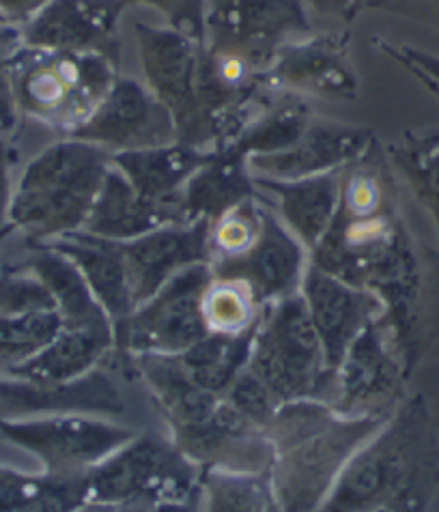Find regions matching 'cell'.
<instances>
[{"label": "cell", "instance_id": "6da1fadb", "mask_svg": "<svg viewBox=\"0 0 439 512\" xmlns=\"http://www.w3.org/2000/svg\"><path fill=\"white\" fill-rule=\"evenodd\" d=\"M390 162L379 140L341 170V203L310 263L373 293L399 332H409L418 297V263L396 218Z\"/></svg>", "mask_w": 439, "mask_h": 512}, {"label": "cell", "instance_id": "7a4b0ae2", "mask_svg": "<svg viewBox=\"0 0 439 512\" xmlns=\"http://www.w3.org/2000/svg\"><path fill=\"white\" fill-rule=\"evenodd\" d=\"M386 416L347 418L315 401L282 405L269 424L274 446L269 489L280 512H315L362 444L373 437Z\"/></svg>", "mask_w": 439, "mask_h": 512}, {"label": "cell", "instance_id": "3957f363", "mask_svg": "<svg viewBox=\"0 0 439 512\" xmlns=\"http://www.w3.org/2000/svg\"><path fill=\"white\" fill-rule=\"evenodd\" d=\"M435 469V439L416 401L353 454L321 512H418L435 482Z\"/></svg>", "mask_w": 439, "mask_h": 512}, {"label": "cell", "instance_id": "277c9868", "mask_svg": "<svg viewBox=\"0 0 439 512\" xmlns=\"http://www.w3.org/2000/svg\"><path fill=\"white\" fill-rule=\"evenodd\" d=\"M110 151L93 142L61 138L24 168L11 192L9 226L31 244L82 231L112 168Z\"/></svg>", "mask_w": 439, "mask_h": 512}, {"label": "cell", "instance_id": "5b68a950", "mask_svg": "<svg viewBox=\"0 0 439 512\" xmlns=\"http://www.w3.org/2000/svg\"><path fill=\"white\" fill-rule=\"evenodd\" d=\"M117 67L97 54H69L22 44L9 59V80L20 117L72 136L106 97Z\"/></svg>", "mask_w": 439, "mask_h": 512}, {"label": "cell", "instance_id": "8992f818", "mask_svg": "<svg viewBox=\"0 0 439 512\" xmlns=\"http://www.w3.org/2000/svg\"><path fill=\"white\" fill-rule=\"evenodd\" d=\"M248 368L285 405L313 401L328 386L332 377L302 293L261 308Z\"/></svg>", "mask_w": 439, "mask_h": 512}, {"label": "cell", "instance_id": "52a82bcc", "mask_svg": "<svg viewBox=\"0 0 439 512\" xmlns=\"http://www.w3.org/2000/svg\"><path fill=\"white\" fill-rule=\"evenodd\" d=\"M196 491V465L160 435L134 437L89 472L93 504L158 506L186 502Z\"/></svg>", "mask_w": 439, "mask_h": 512}, {"label": "cell", "instance_id": "ba28073f", "mask_svg": "<svg viewBox=\"0 0 439 512\" xmlns=\"http://www.w3.org/2000/svg\"><path fill=\"white\" fill-rule=\"evenodd\" d=\"M310 28L304 0H207L203 48L265 74L280 48Z\"/></svg>", "mask_w": 439, "mask_h": 512}, {"label": "cell", "instance_id": "9c48e42d", "mask_svg": "<svg viewBox=\"0 0 439 512\" xmlns=\"http://www.w3.org/2000/svg\"><path fill=\"white\" fill-rule=\"evenodd\" d=\"M138 54L147 87L171 112L177 142L198 149H214L216 134L211 127L198 91L201 50L192 37L173 31L171 26L134 24Z\"/></svg>", "mask_w": 439, "mask_h": 512}, {"label": "cell", "instance_id": "30bf717a", "mask_svg": "<svg viewBox=\"0 0 439 512\" xmlns=\"http://www.w3.org/2000/svg\"><path fill=\"white\" fill-rule=\"evenodd\" d=\"M214 274L209 265H192L168 280L149 302L138 306L115 330V347L123 353L179 355L209 336L203 300Z\"/></svg>", "mask_w": 439, "mask_h": 512}, {"label": "cell", "instance_id": "8fae6325", "mask_svg": "<svg viewBox=\"0 0 439 512\" xmlns=\"http://www.w3.org/2000/svg\"><path fill=\"white\" fill-rule=\"evenodd\" d=\"M0 437L31 452L46 474H87L136 437L123 426L89 414H50L41 418H0Z\"/></svg>", "mask_w": 439, "mask_h": 512}, {"label": "cell", "instance_id": "7c38bea8", "mask_svg": "<svg viewBox=\"0 0 439 512\" xmlns=\"http://www.w3.org/2000/svg\"><path fill=\"white\" fill-rule=\"evenodd\" d=\"M261 198V196H259ZM218 280L242 282L261 308L300 293L306 274V248L261 198V226L248 250L209 263Z\"/></svg>", "mask_w": 439, "mask_h": 512}, {"label": "cell", "instance_id": "4fadbf2b", "mask_svg": "<svg viewBox=\"0 0 439 512\" xmlns=\"http://www.w3.org/2000/svg\"><path fill=\"white\" fill-rule=\"evenodd\" d=\"M69 138L119 153L171 145L177 142V132L171 112L147 84L117 76L93 115Z\"/></svg>", "mask_w": 439, "mask_h": 512}, {"label": "cell", "instance_id": "5bb4252c", "mask_svg": "<svg viewBox=\"0 0 439 512\" xmlns=\"http://www.w3.org/2000/svg\"><path fill=\"white\" fill-rule=\"evenodd\" d=\"M265 84L272 93L353 102L360 95V78L351 63V35L334 31L289 41L265 71Z\"/></svg>", "mask_w": 439, "mask_h": 512}, {"label": "cell", "instance_id": "9a60e30c", "mask_svg": "<svg viewBox=\"0 0 439 512\" xmlns=\"http://www.w3.org/2000/svg\"><path fill=\"white\" fill-rule=\"evenodd\" d=\"M125 9L121 0H52L20 28L22 41L69 54H97L119 67V22Z\"/></svg>", "mask_w": 439, "mask_h": 512}, {"label": "cell", "instance_id": "2e32d148", "mask_svg": "<svg viewBox=\"0 0 439 512\" xmlns=\"http://www.w3.org/2000/svg\"><path fill=\"white\" fill-rule=\"evenodd\" d=\"M211 222L168 224L132 241H117L123 254L134 310L192 265L211 263Z\"/></svg>", "mask_w": 439, "mask_h": 512}, {"label": "cell", "instance_id": "e0dca14e", "mask_svg": "<svg viewBox=\"0 0 439 512\" xmlns=\"http://www.w3.org/2000/svg\"><path fill=\"white\" fill-rule=\"evenodd\" d=\"M300 293L319 334L325 366L334 377L353 340L368 323L384 315V306L373 293L323 272L310 261Z\"/></svg>", "mask_w": 439, "mask_h": 512}, {"label": "cell", "instance_id": "ac0fdd59", "mask_svg": "<svg viewBox=\"0 0 439 512\" xmlns=\"http://www.w3.org/2000/svg\"><path fill=\"white\" fill-rule=\"evenodd\" d=\"M377 136L364 125L313 119L302 138L287 151L254 155L248 166L254 177L295 181L336 173L373 149Z\"/></svg>", "mask_w": 439, "mask_h": 512}, {"label": "cell", "instance_id": "d6986e66", "mask_svg": "<svg viewBox=\"0 0 439 512\" xmlns=\"http://www.w3.org/2000/svg\"><path fill=\"white\" fill-rule=\"evenodd\" d=\"M338 403L336 411L347 418L379 416L392 392L396 390V362L388 351L381 317L368 323L347 349L341 366L336 368Z\"/></svg>", "mask_w": 439, "mask_h": 512}, {"label": "cell", "instance_id": "ffe728a7", "mask_svg": "<svg viewBox=\"0 0 439 512\" xmlns=\"http://www.w3.org/2000/svg\"><path fill=\"white\" fill-rule=\"evenodd\" d=\"M183 222L188 220L179 201L158 203L145 198L112 166L82 231L110 241H132L162 226Z\"/></svg>", "mask_w": 439, "mask_h": 512}, {"label": "cell", "instance_id": "44dd1931", "mask_svg": "<svg viewBox=\"0 0 439 512\" xmlns=\"http://www.w3.org/2000/svg\"><path fill=\"white\" fill-rule=\"evenodd\" d=\"M31 246H46L67 256L80 269L84 280H87L97 302L102 304L106 315L110 317L112 327L119 325L134 312L130 280H127L125 261L117 241L76 231L59 239L46 241V244Z\"/></svg>", "mask_w": 439, "mask_h": 512}, {"label": "cell", "instance_id": "7402d4cb", "mask_svg": "<svg viewBox=\"0 0 439 512\" xmlns=\"http://www.w3.org/2000/svg\"><path fill=\"white\" fill-rule=\"evenodd\" d=\"M257 196L248 158L222 145L214 149L211 160L183 186L179 205L188 222L207 220L214 224L226 211Z\"/></svg>", "mask_w": 439, "mask_h": 512}, {"label": "cell", "instance_id": "603a6c76", "mask_svg": "<svg viewBox=\"0 0 439 512\" xmlns=\"http://www.w3.org/2000/svg\"><path fill=\"white\" fill-rule=\"evenodd\" d=\"M254 186L276 198L282 224L308 252L330 231L341 203V170L295 181L254 177Z\"/></svg>", "mask_w": 439, "mask_h": 512}, {"label": "cell", "instance_id": "cb8c5ba5", "mask_svg": "<svg viewBox=\"0 0 439 512\" xmlns=\"http://www.w3.org/2000/svg\"><path fill=\"white\" fill-rule=\"evenodd\" d=\"M214 149H198L171 142L164 147L112 153L110 160L134 190L158 203L179 201L183 186L198 168H203Z\"/></svg>", "mask_w": 439, "mask_h": 512}, {"label": "cell", "instance_id": "d4e9b609", "mask_svg": "<svg viewBox=\"0 0 439 512\" xmlns=\"http://www.w3.org/2000/svg\"><path fill=\"white\" fill-rule=\"evenodd\" d=\"M132 360H136V368L145 377L173 431L201 424L216 414L222 396L198 386L177 355L143 353L132 355Z\"/></svg>", "mask_w": 439, "mask_h": 512}, {"label": "cell", "instance_id": "484cf974", "mask_svg": "<svg viewBox=\"0 0 439 512\" xmlns=\"http://www.w3.org/2000/svg\"><path fill=\"white\" fill-rule=\"evenodd\" d=\"M115 347V332L69 330L63 327L50 345L31 360L13 368L7 377L35 386H61L95 371V364Z\"/></svg>", "mask_w": 439, "mask_h": 512}, {"label": "cell", "instance_id": "4316f807", "mask_svg": "<svg viewBox=\"0 0 439 512\" xmlns=\"http://www.w3.org/2000/svg\"><path fill=\"white\" fill-rule=\"evenodd\" d=\"M33 254L22 263L26 269H31L50 289L56 312L63 321V327L69 330H112V321L106 315L102 304L89 289L87 280L80 274V269L63 256L46 246H31Z\"/></svg>", "mask_w": 439, "mask_h": 512}, {"label": "cell", "instance_id": "83f0119b", "mask_svg": "<svg viewBox=\"0 0 439 512\" xmlns=\"http://www.w3.org/2000/svg\"><path fill=\"white\" fill-rule=\"evenodd\" d=\"M310 121L313 115L300 95L276 93L222 145L242 153L248 160L254 155L280 153L302 138Z\"/></svg>", "mask_w": 439, "mask_h": 512}, {"label": "cell", "instance_id": "f1b7e54d", "mask_svg": "<svg viewBox=\"0 0 439 512\" xmlns=\"http://www.w3.org/2000/svg\"><path fill=\"white\" fill-rule=\"evenodd\" d=\"M257 325L259 319L239 334L211 332L186 353H179L177 358L198 386L224 396L233 381L248 368Z\"/></svg>", "mask_w": 439, "mask_h": 512}, {"label": "cell", "instance_id": "f546056e", "mask_svg": "<svg viewBox=\"0 0 439 512\" xmlns=\"http://www.w3.org/2000/svg\"><path fill=\"white\" fill-rule=\"evenodd\" d=\"M388 162L399 170L418 201L429 209L439 235V132L412 134L392 142Z\"/></svg>", "mask_w": 439, "mask_h": 512}, {"label": "cell", "instance_id": "4dcf8cb0", "mask_svg": "<svg viewBox=\"0 0 439 512\" xmlns=\"http://www.w3.org/2000/svg\"><path fill=\"white\" fill-rule=\"evenodd\" d=\"M63 321L59 312L33 315H0V377L22 366L59 336Z\"/></svg>", "mask_w": 439, "mask_h": 512}, {"label": "cell", "instance_id": "1f68e13d", "mask_svg": "<svg viewBox=\"0 0 439 512\" xmlns=\"http://www.w3.org/2000/svg\"><path fill=\"white\" fill-rule=\"evenodd\" d=\"M203 489L209 495V512H265L272 504L269 478L263 474L205 469Z\"/></svg>", "mask_w": 439, "mask_h": 512}, {"label": "cell", "instance_id": "d6a6232c", "mask_svg": "<svg viewBox=\"0 0 439 512\" xmlns=\"http://www.w3.org/2000/svg\"><path fill=\"white\" fill-rule=\"evenodd\" d=\"M205 321L214 334H239L257 323L261 306L242 282L218 280L209 284L203 300Z\"/></svg>", "mask_w": 439, "mask_h": 512}, {"label": "cell", "instance_id": "836d02e7", "mask_svg": "<svg viewBox=\"0 0 439 512\" xmlns=\"http://www.w3.org/2000/svg\"><path fill=\"white\" fill-rule=\"evenodd\" d=\"M56 312V302L41 280L22 263L0 269V315Z\"/></svg>", "mask_w": 439, "mask_h": 512}, {"label": "cell", "instance_id": "e575fe53", "mask_svg": "<svg viewBox=\"0 0 439 512\" xmlns=\"http://www.w3.org/2000/svg\"><path fill=\"white\" fill-rule=\"evenodd\" d=\"M224 398L239 411V414L246 416L252 424H257L263 431L269 429V424L276 420L278 411L285 405L257 375L250 371V368H246V371L233 381V386L226 390Z\"/></svg>", "mask_w": 439, "mask_h": 512}, {"label": "cell", "instance_id": "d590c367", "mask_svg": "<svg viewBox=\"0 0 439 512\" xmlns=\"http://www.w3.org/2000/svg\"><path fill=\"white\" fill-rule=\"evenodd\" d=\"M125 7L145 5L160 11L173 31L205 44L207 0H121Z\"/></svg>", "mask_w": 439, "mask_h": 512}, {"label": "cell", "instance_id": "8d00e7d4", "mask_svg": "<svg viewBox=\"0 0 439 512\" xmlns=\"http://www.w3.org/2000/svg\"><path fill=\"white\" fill-rule=\"evenodd\" d=\"M50 474H24L0 465V512H26L48 487Z\"/></svg>", "mask_w": 439, "mask_h": 512}, {"label": "cell", "instance_id": "74e56055", "mask_svg": "<svg viewBox=\"0 0 439 512\" xmlns=\"http://www.w3.org/2000/svg\"><path fill=\"white\" fill-rule=\"evenodd\" d=\"M22 41V31L16 26L0 24V136H9L16 132L18 121L22 119L13 99L11 80H9V59Z\"/></svg>", "mask_w": 439, "mask_h": 512}, {"label": "cell", "instance_id": "f35d334b", "mask_svg": "<svg viewBox=\"0 0 439 512\" xmlns=\"http://www.w3.org/2000/svg\"><path fill=\"white\" fill-rule=\"evenodd\" d=\"M373 44L390 56L392 61L403 65L409 74L416 76L424 87H427L437 99H439V56L431 54L427 50H420L414 46H394L386 39H373Z\"/></svg>", "mask_w": 439, "mask_h": 512}, {"label": "cell", "instance_id": "ab89813d", "mask_svg": "<svg viewBox=\"0 0 439 512\" xmlns=\"http://www.w3.org/2000/svg\"><path fill=\"white\" fill-rule=\"evenodd\" d=\"M364 7L439 26V0H364Z\"/></svg>", "mask_w": 439, "mask_h": 512}, {"label": "cell", "instance_id": "60d3db41", "mask_svg": "<svg viewBox=\"0 0 439 512\" xmlns=\"http://www.w3.org/2000/svg\"><path fill=\"white\" fill-rule=\"evenodd\" d=\"M50 3L52 0H0V24L22 28Z\"/></svg>", "mask_w": 439, "mask_h": 512}, {"label": "cell", "instance_id": "b9f144b4", "mask_svg": "<svg viewBox=\"0 0 439 512\" xmlns=\"http://www.w3.org/2000/svg\"><path fill=\"white\" fill-rule=\"evenodd\" d=\"M11 162H13L11 149L7 145L5 136H0V235L7 231L5 224H9V203H11V192H13L9 186Z\"/></svg>", "mask_w": 439, "mask_h": 512}, {"label": "cell", "instance_id": "7bdbcfd3", "mask_svg": "<svg viewBox=\"0 0 439 512\" xmlns=\"http://www.w3.org/2000/svg\"><path fill=\"white\" fill-rule=\"evenodd\" d=\"M308 5L321 16L351 22L364 9V0H308Z\"/></svg>", "mask_w": 439, "mask_h": 512}, {"label": "cell", "instance_id": "ee69618b", "mask_svg": "<svg viewBox=\"0 0 439 512\" xmlns=\"http://www.w3.org/2000/svg\"><path fill=\"white\" fill-rule=\"evenodd\" d=\"M198 493L201 491H196L192 497H188L186 502H166V504L153 506V512H196Z\"/></svg>", "mask_w": 439, "mask_h": 512}, {"label": "cell", "instance_id": "f6af8a7d", "mask_svg": "<svg viewBox=\"0 0 439 512\" xmlns=\"http://www.w3.org/2000/svg\"><path fill=\"white\" fill-rule=\"evenodd\" d=\"M74 512H119V506H106V504H93V502H89V504L80 506Z\"/></svg>", "mask_w": 439, "mask_h": 512}, {"label": "cell", "instance_id": "bcb514c9", "mask_svg": "<svg viewBox=\"0 0 439 512\" xmlns=\"http://www.w3.org/2000/svg\"><path fill=\"white\" fill-rule=\"evenodd\" d=\"M377 512H386V510H377Z\"/></svg>", "mask_w": 439, "mask_h": 512}]
</instances>
